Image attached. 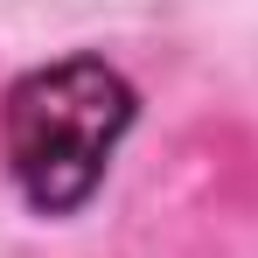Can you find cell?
I'll return each instance as SVG.
<instances>
[{
	"instance_id": "cell-1",
	"label": "cell",
	"mask_w": 258,
	"mask_h": 258,
	"mask_svg": "<svg viewBox=\"0 0 258 258\" xmlns=\"http://www.w3.org/2000/svg\"><path fill=\"white\" fill-rule=\"evenodd\" d=\"M133 126V91L98 56L49 63L7 98V168L42 216L77 210L112 168V147Z\"/></svg>"
}]
</instances>
